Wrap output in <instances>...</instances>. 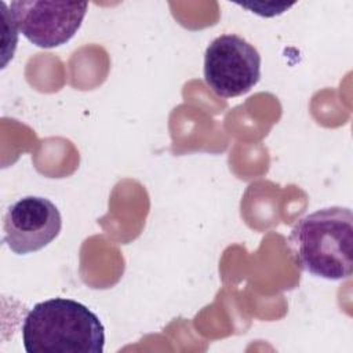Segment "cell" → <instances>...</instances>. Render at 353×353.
Here are the masks:
<instances>
[{
    "mask_svg": "<svg viewBox=\"0 0 353 353\" xmlns=\"http://www.w3.org/2000/svg\"><path fill=\"white\" fill-rule=\"evenodd\" d=\"M261 79L258 50L237 34L214 39L204 54V80L222 98L248 92Z\"/></svg>",
    "mask_w": 353,
    "mask_h": 353,
    "instance_id": "3",
    "label": "cell"
},
{
    "mask_svg": "<svg viewBox=\"0 0 353 353\" xmlns=\"http://www.w3.org/2000/svg\"><path fill=\"white\" fill-rule=\"evenodd\" d=\"M61 228V212L52 201L41 196H26L7 208L3 241L12 252L26 255L47 247L58 237Z\"/></svg>",
    "mask_w": 353,
    "mask_h": 353,
    "instance_id": "5",
    "label": "cell"
},
{
    "mask_svg": "<svg viewBox=\"0 0 353 353\" xmlns=\"http://www.w3.org/2000/svg\"><path fill=\"white\" fill-rule=\"evenodd\" d=\"M88 3L18 0L10 4V14L21 32L40 48L66 44L80 29Z\"/></svg>",
    "mask_w": 353,
    "mask_h": 353,
    "instance_id": "4",
    "label": "cell"
},
{
    "mask_svg": "<svg viewBox=\"0 0 353 353\" xmlns=\"http://www.w3.org/2000/svg\"><path fill=\"white\" fill-rule=\"evenodd\" d=\"M28 353H102L105 328L85 305L51 298L36 303L22 323Z\"/></svg>",
    "mask_w": 353,
    "mask_h": 353,
    "instance_id": "1",
    "label": "cell"
},
{
    "mask_svg": "<svg viewBox=\"0 0 353 353\" xmlns=\"http://www.w3.org/2000/svg\"><path fill=\"white\" fill-rule=\"evenodd\" d=\"M298 266L325 280L353 272V214L347 207H327L298 221L290 234Z\"/></svg>",
    "mask_w": 353,
    "mask_h": 353,
    "instance_id": "2",
    "label": "cell"
}]
</instances>
